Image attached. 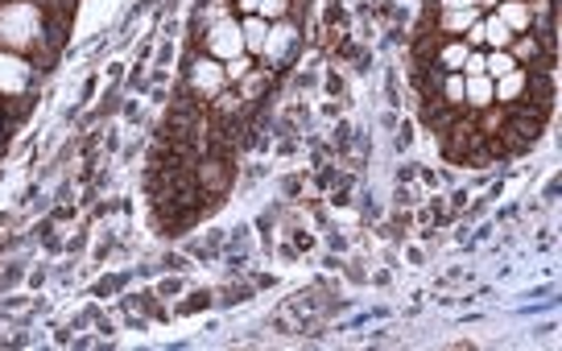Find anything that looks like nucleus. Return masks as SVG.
Here are the masks:
<instances>
[{
	"mask_svg": "<svg viewBox=\"0 0 562 351\" xmlns=\"http://www.w3.org/2000/svg\"><path fill=\"white\" fill-rule=\"evenodd\" d=\"M224 83H228V75H224V63H215V58H194L191 70H187V88H191V95H199V104L203 100H215L220 91H224Z\"/></svg>",
	"mask_w": 562,
	"mask_h": 351,
	"instance_id": "20e7f679",
	"label": "nucleus"
},
{
	"mask_svg": "<svg viewBox=\"0 0 562 351\" xmlns=\"http://www.w3.org/2000/svg\"><path fill=\"white\" fill-rule=\"evenodd\" d=\"M509 70H517V63H513L509 50H488V54H484V75H488V79H501V75H509Z\"/></svg>",
	"mask_w": 562,
	"mask_h": 351,
	"instance_id": "4468645a",
	"label": "nucleus"
},
{
	"mask_svg": "<svg viewBox=\"0 0 562 351\" xmlns=\"http://www.w3.org/2000/svg\"><path fill=\"white\" fill-rule=\"evenodd\" d=\"M484 4H501V0H480V9H484Z\"/></svg>",
	"mask_w": 562,
	"mask_h": 351,
	"instance_id": "412c9836",
	"label": "nucleus"
},
{
	"mask_svg": "<svg viewBox=\"0 0 562 351\" xmlns=\"http://www.w3.org/2000/svg\"><path fill=\"white\" fill-rule=\"evenodd\" d=\"M0 128H4V121H0Z\"/></svg>",
	"mask_w": 562,
	"mask_h": 351,
	"instance_id": "4be33fe9",
	"label": "nucleus"
},
{
	"mask_svg": "<svg viewBox=\"0 0 562 351\" xmlns=\"http://www.w3.org/2000/svg\"><path fill=\"white\" fill-rule=\"evenodd\" d=\"M496 18L505 21L513 34H526L529 30V0H501V4H496Z\"/></svg>",
	"mask_w": 562,
	"mask_h": 351,
	"instance_id": "1a4fd4ad",
	"label": "nucleus"
},
{
	"mask_svg": "<svg viewBox=\"0 0 562 351\" xmlns=\"http://www.w3.org/2000/svg\"><path fill=\"white\" fill-rule=\"evenodd\" d=\"M475 21H484L480 9H456V13H439V30L447 37H459V34H468Z\"/></svg>",
	"mask_w": 562,
	"mask_h": 351,
	"instance_id": "9d476101",
	"label": "nucleus"
},
{
	"mask_svg": "<svg viewBox=\"0 0 562 351\" xmlns=\"http://www.w3.org/2000/svg\"><path fill=\"white\" fill-rule=\"evenodd\" d=\"M37 83V63L21 58L13 50H0V100L9 104H25L34 95Z\"/></svg>",
	"mask_w": 562,
	"mask_h": 351,
	"instance_id": "7ed1b4c3",
	"label": "nucleus"
},
{
	"mask_svg": "<svg viewBox=\"0 0 562 351\" xmlns=\"http://www.w3.org/2000/svg\"><path fill=\"white\" fill-rule=\"evenodd\" d=\"M459 75H484V54H468Z\"/></svg>",
	"mask_w": 562,
	"mask_h": 351,
	"instance_id": "a211bd4d",
	"label": "nucleus"
},
{
	"mask_svg": "<svg viewBox=\"0 0 562 351\" xmlns=\"http://www.w3.org/2000/svg\"><path fill=\"white\" fill-rule=\"evenodd\" d=\"M294 42H299V30H294L290 21H269V37H265L261 58H269V63H285V54H290Z\"/></svg>",
	"mask_w": 562,
	"mask_h": 351,
	"instance_id": "39448f33",
	"label": "nucleus"
},
{
	"mask_svg": "<svg viewBox=\"0 0 562 351\" xmlns=\"http://www.w3.org/2000/svg\"><path fill=\"white\" fill-rule=\"evenodd\" d=\"M468 42L463 37H451V42H442L439 54H435V63H439L442 70H463V58H468Z\"/></svg>",
	"mask_w": 562,
	"mask_h": 351,
	"instance_id": "ddd939ff",
	"label": "nucleus"
},
{
	"mask_svg": "<svg viewBox=\"0 0 562 351\" xmlns=\"http://www.w3.org/2000/svg\"><path fill=\"white\" fill-rule=\"evenodd\" d=\"M248 70H252V54H240V58L224 63V75H228V83H240Z\"/></svg>",
	"mask_w": 562,
	"mask_h": 351,
	"instance_id": "f3484780",
	"label": "nucleus"
},
{
	"mask_svg": "<svg viewBox=\"0 0 562 351\" xmlns=\"http://www.w3.org/2000/svg\"><path fill=\"white\" fill-rule=\"evenodd\" d=\"M63 21L50 18L37 0H9L0 4V50H13L46 67L63 42Z\"/></svg>",
	"mask_w": 562,
	"mask_h": 351,
	"instance_id": "f257e3e1",
	"label": "nucleus"
},
{
	"mask_svg": "<svg viewBox=\"0 0 562 351\" xmlns=\"http://www.w3.org/2000/svg\"><path fill=\"white\" fill-rule=\"evenodd\" d=\"M529 88V70H509V75H501V79H492V104H517Z\"/></svg>",
	"mask_w": 562,
	"mask_h": 351,
	"instance_id": "423d86ee",
	"label": "nucleus"
},
{
	"mask_svg": "<svg viewBox=\"0 0 562 351\" xmlns=\"http://www.w3.org/2000/svg\"><path fill=\"white\" fill-rule=\"evenodd\" d=\"M509 54H513V63L521 67V63H538V58H550V46H546L542 37L533 34V30H526L521 37H513V46H509Z\"/></svg>",
	"mask_w": 562,
	"mask_h": 351,
	"instance_id": "0eeeda50",
	"label": "nucleus"
},
{
	"mask_svg": "<svg viewBox=\"0 0 562 351\" xmlns=\"http://www.w3.org/2000/svg\"><path fill=\"white\" fill-rule=\"evenodd\" d=\"M456 9H480V0H439V13H456Z\"/></svg>",
	"mask_w": 562,
	"mask_h": 351,
	"instance_id": "6ab92c4d",
	"label": "nucleus"
},
{
	"mask_svg": "<svg viewBox=\"0 0 562 351\" xmlns=\"http://www.w3.org/2000/svg\"><path fill=\"white\" fill-rule=\"evenodd\" d=\"M252 13L265 21H285L290 18V0H252Z\"/></svg>",
	"mask_w": 562,
	"mask_h": 351,
	"instance_id": "2eb2a0df",
	"label": "nucleus"
},
{
	"mask_svg": "<svg viewBox=\"0 0 562 351\" xmlns=\"http://www.w3.org/2000/svg\"><path fill=\"white\" fill-rule=\"evenodd\" d=\"M468 42H472V46H484V25H480V21H475L472 30H468Z\"/></svg>",
	"mask_w": 562,
	"mask_h": 351,
	"instance_id": "aec40b11",
	"label": "nucleus"
},
{
	"mask_svg": "<svg viewBox=\"0 0 562 351\" xmlns=\"http://www.w3.org/2000/svg\"><path fill=\"white\" fill-rule=\"evenodd\" d=\"M463 104L475 107V112L492 104V79L488 75H463Z\"/></svg>",
	"mask_w": 562,
	"mask_h": 351,
	"instance_id": "6e6552de",
	"label": "nucleus"
},
{
	"mask_svg": "<svg viewBox=\"0 0 562 351\" xmlns=\"http://www.w3.org/2000/svg\"><path fill=\"white\" fill-rule=\"evenodd\" d=\"M480 25H484V46H488V50H509L513 37H517L509 25H505V21L496 18V13H492L488 21H480Z\"/></svg>",
	"mask_w": 562,
	"mask_h": 351,
	"instance_id": "9b49d317",
	"label": "nucleus"
},
{
	"mask_svg": "<svg viewBox=\"0 0 562 351\" xmlns=\"http://www.w3.org/2000/svg\"><path fill=\"white\" fill-rule=\"evenodd\" d=\"M240 34H245V50L248 54H261L265 50V37H269V21L252 13V18L240 21Z\"/></svg>",
	"mask_w": 562,
	"mask_h": 351,
	"instance_id": "f8f14e48",
	"label": "nucleus"
},
{
	"mask_svg": "<svg viewBox=\"0 0 562 351\" xmlns=\"http://www.w3.org/2000/svg\"><path fill=\"white\" fill-rule=\"evenodd\" d=\"M203 54L215 58V63H232V58H240L245 50V34H240V21L224 13V18H211L203 21Z\"/></svg>",
	"mask_w": 562,
	"mask_h": 351,
	"instance_id": "f03ea898",
	"label": "nucleus"
},
{
	"mask_svg": "<svg viewBox=\"0 0 562 351\" xmlns=\"http://www.w3.org/2000/svg\"><path fill=\"white\" fill-rule=\"evenodd\" d=\"M265 83H269V75L252 67V70L245 75V79H240V91H236V95H240L245 104H252V95H257V91H265Z\"/></svg>",
	"mask_w": 562,
	"mask_h": 351,
	"instance_id": "dca6fc26",
	"label": "nucleus"
}]
</instances>
